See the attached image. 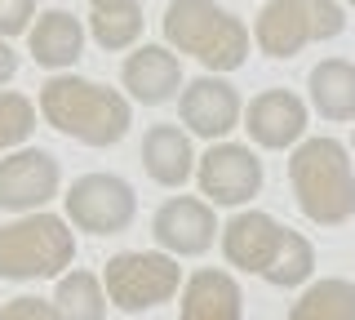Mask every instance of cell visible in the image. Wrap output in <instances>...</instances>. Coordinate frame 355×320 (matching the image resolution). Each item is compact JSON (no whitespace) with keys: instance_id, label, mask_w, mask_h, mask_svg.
Segmentation results:
<instances>
[{"instance_id":"29","label":"cell","mask_w":355,"mask_h":320,"mask_svg":"<svg viewBox=\"0 0 355 320\" xmlns=\"http://www.w3.org/2000/svg\"><path fill=\"white\" fill-rule=\"evenodd\" d=\"M351 147H355V134H351Z\"/></svg>"},{"instance_id":"17","label":"cell","mask_w":355,"mask_h":320,"mask_svg":"<svg viewBox=\"0 0 355 320\" xmlns=\"http://www.w3.org/2000/svg\"><path fill=\"white\" fill-rule=\"evenodd\" d=\"M196 151H191V134L182 125H151L142 138V169L151 183L160 187H182L196 174Z\"/></svg>"},{"instance_id":"2","label":"cell","mask_w":355,"mask_h":320,"mask_svg":"<svg viewBox=\"0 0 355 320\" xmlns=\"http://www.w3.org/2000/svg\"><path fill=\"white\" fill-rule=\"evenodd\" d=\"M288 183H293L297 209L320 227H338L355 214V169L351 151L338 138H306L288 156Z\"/></svg>"},{"instance_id":"7","label":"cell","mask_w":355,"mask_h":320,"mask_svg":"<svg viewBox=\"0 0 355 320\" xmlns=\"http://www.w3.org/2000/svg\"><path fill=\"white\" fill-rule=\"evenodd\" d=\"M67 223L89 236H116L138 218V196L120 174H80L67 187Z\"/></svg>"},{"instance_id":"21","label":"cell","mask_w":355,"mask_h":320,"mask_svg":"<svg viewBox=\"0 0 355 320\" xmlns=\"http://www.w3.org/2000/svg\"><path fill=\"white\" fill-rule=\"evenodd\" d=\"M311 271H315V249H311V240L302 231L284 227V240H280V249H275V258L266 262L262 280L275 285V289H293V285L311 280Z\"/></svg>"},{"instance_id":"27","label":"cell","mask_w":355,"mask_h":320,"mask_svg":"<svg viewBox=\"0 0 355 320\" xmlns=\"http://www.w3.org/2000/svg\"><path fill=\"white\" fill-rule=\"evenodd\" d=\"M94 14H120V9H138V0H89Z\"/></svg>"},{"instance_id":"23","label":"cell","mask_w":355,"mask_h":320,"mask_svg":"<svg viewBox=\"0 0 355 320\" xmlns=\"http://www.w3.org/2000/svg\"><path fill=\"white\" fill-rule=\"evenodd\" d=\"M89 36L103 49H129L142 36V9H120V14H94L89 18Z\"/></svg>"},{"instance_id":"26","label":"cell","mask_w":355,"mask_h":320,"mask_svg":"<svg viewBox=\"0 0 355 320\" xmlns=\"http://www.w3.org/2000/svg\"><path fill=\"white\" fill-rule=\"evenodd\" d=\"M14 71H18V53L9 49V40H0V85L14 81Z\"/></svg>"},{"instance_id":"5","label":"cell","mask_w":355,"mask_h":320,"mask_svg":"<svg viewBox=\"0 0 355 320\" xmlns=\"http://www.w3.org/2000/svg\"><path fill=\"white\" fill-rule=\"evenodd\" d=\"M347 31V9L338 0H266L253 40L266 58H293L315 40H333Z\"/></svg>"},{"instance_id":"25","label":"cell","mask_w":355,"mask_h":320,"mask_svg":"<svg viewBox=\"0 0 355 320\" xmlns=\"http://www.w3.org/2000/svg\"><path fill=\"white\" fill-rule=\"evenodd\" d=\"M0 320H58V312H53V303H44V298L22 294V298H14V303H5Z\"/></svg>"},{"instance_id":"20","label":"cell","mask_w":355,"mask_h":320,"mask_svg":"<svg viewBox=\"0 0 355 320\" xmlns=\"http://www.w3.org/2000/svg\"><path fill=\"white\" fill-rule=\"evenodd\" d=\"M288 320H355V285L342 276H324L293 303Z\"/></svg>"},{"instance_id":"14","label":"cell","mask_w":355,"mask_h":320,"mask_svg":"<svg viewBox=\"0 0 355 320\" xmlns=\"http://www.w3.org/2000/svg\"><path fill=\"white\" fill-rule=\"evenodd\" d=\"M280 240H284V227L271 214H262V209H244V214H236L222 227V253H227V262L240 271H253V276L266 271V262L275 258Z\"/></svg>"},{"instance_id":"6","label":"cell","mask_w":355,"mask_h":320,"mask_svg":"<svg viewBox=\"0 0 355 320\" xmlns=\"http://www.w3.org/2000/svg\"><path fill=\"white\" fill-rule=\"evenodd\" d=\"M182 285V267L173 262V253H147V249H125L107 262L103 271V289L107 303L116 312H151V307L169 303Z\"/></svg>"},{"instance_id":"3","label":"cell","mask_w":355,"mask_h":320,"mask_svg":"<svg viewBox=\"0 0 355 320\" xmlns=\"http://www.w3.org/2000/svg\"><path fill=\"white\" fill-rule=\"evenodd\" d=\"M164 40L178 53H191L209 67V76L236 71L249 58V27L236 14L218 5V0H169L164 9Z\"/></svg>"},{"instance_id":"12","label":"cell","mask_w":355,"mask_h":320,"mask_svg":"<svg viewBox=\"0 0 355 320\" xmlns=\"http://www.w3.org/2000/svg\"><path fill=\"white\" fill-rule=\"evenodd\" d=\"M244 129L266 151H284L306 134V103L293 90H262L244 107Z\"/></svg>"},{"instance_id":"4","label":"cell","mask_w":355,"mask_h":320,"mask_svg":"<svg viewBox=\"0 0 355 320\" xmlns=\"http://www.w3.org/2000/svg\"><path fill=\"white\" fill-rule=\"evenodd\" d=\"M76 258V236L58 214H22L0 227V276L5 280H49L67 276Z\"/></svg>"},{"instance_id":"24","label":"cell","mask_w":355,"mask_h":320,"mask_svg":"<svg viewBox=\"0 0 355 320\" xmlns=\"http://www.w3.org/2000/svg\"><path fill=\"white\" fill-rule=\"evenodd\" d=\"M31 18H36V0H0V40L31 31Z\"/></svg>"},{"instance_id":"19","label":"cell","mask_w":355,"mask_h":320,"mask_svg":"<svg viewBox=\"0 0 355 320\" xmlns=\"http://www.w3.org/2000/svg\"><path fill=\"white\" fill-rule=\"evenodd\" d=\"M53 312L58 320H107V289L94 271H67L58 276V289H53Z\"/></svg>"},{"instance_id":"11","label":"cell","mask_w":355,"mask_h":320,"mask_svg":"<svg viewBox=\"0 0 355 320\" xmlns=\"http://www.w3.org/2000/svg\"><path fill=\"white\" fill-rule=\"evenodd\" d=\"M151 236L164 253H178V258H196V253H209L218 240V214L209 201L200 196H169L151 218Z\"/></svg>"},{"instance_id":"9","label":"cell","mask_w":355,"mask_h":320,"mask_svg":"<svg viewBox=\"0 0 355 320\" xmlns=\"http://www.w3.org/2000/svg\"><path fill=\"white\" fill-rule=\"evenodd\" d=\"M62 169L53 151L44 147H18L14 156L0 160V209L9 214H40L58 196Z\"/></svg>"},{"instance_id":"28","label":"cell","mask_w":355,"mask_h":320,"mask_svg":"<svg viewBox=\"0 0 355 320\" xmlns=\"http://www.w3.org/2000/svg\"><path fill=\"white\" fill-rule=\"evenodd\" d=\"M342 5H355V0H342Z\"/></svg>"},{"instance_id":"1","label":"cell","mask_w":355,"mask_h":320,"mask_svg":"<svg viewBox=\"0 0 355 320\" xmlns=\"http://www.w3.org/2000/svg\"><path fill=\"white\" fill-rule=\"evenodd\" d=\"M40 116L58 134L85 142V147H111L133 125L129 98L120 90H107L98 81H80V76H62V71L40 85Z\"/></svg>"},{"instance_id":"13","label":"cell","mask_w":355,"mask_h":320,"mask_svg":"<svg viewBox=\"0 0 355 320\" xmlns=\"http://www.w3.org/2000/svg\"><path fill=\"white\" fill-rule=\"evenodd\" d=\"M120 85L129 90L133 103L142 107H164L169 98L182 94V62L164 45H138L120 67Z\"/></svg>"},{"instance_id":"18","label":"cell","mask_w":355,"mask_h":320,"mask_svg":"<svg viewBox=\"0 0 355 320\" xmlns=\"http://www.w3.org/2000/svg\"><path fill=\"white\" fill-rule=\"evenodd\" d=\"M311 90V107L333 125H347L355 120V62L351 58H324L315 62L306 76Z\"/></svg>"},{"instance_id":"22","label":"cell","mask_w":355,"mask_h":320,"mask_svg":"<svg viewBox=\"0 0 355 320\" xmlns=\"http://www.w3.org/2000/svg\"><path fill=\"white\" fill-rule=\"evenodd\" d=\"M31 134H36V103L27 94L0 90V151L22 147Z\"/></svg>"},{"instance_id":"16","label":"cell","mask_w":355,"mask_h":320,"mask_svg":"<svg viewBox=\"0 0 355 320\" xmlns=\"http://www.w3.org/2000/svg\"><path fill=\"white\" fill-rule=\"evenodd\" d=\"M178 320H244V294L231 271L200 267L182 285V312Z\"/></svg>"},{"instance_id":"10","label":"cell","mask_w":355,"mask_h":320,"mask_svg":"<svg viewBox=\"0 0 355 320\" xmlns=\"http://www.w3.org/2000/svg\"><path fill=\"white\" fill-rule=\"evenodd\" d=\"M178 112H182L187 134L222 142L240 125L244 103H240V90L231 81H222V76H196V81H187L182 94H178Z\"/></svg>"},{"instance_id":"15","label":"cell","mask_w":355,"mask_h":320,"mask_svg":"<svg viewBox=\"0 0 355 320\" xmlns=\"http://www.w3.org/2000/svg\"><path fill=\"white\" fill-rule=\"evenodd\" d=\"M27 49L36 58V67L62 71L71 62H80V53H85V23L71 9H44L27 31Z\"/></svg>"},{"instance_id":"8","label":"cell","mask_w":355,"mask_h":320,"mask_svg":"<svg viewBox=\"0 0 355 320\" xmlns=\"http://www.w3.org/2000/svg\"><path fill=\"white\" fill-rule=\"evenodd\" d=\"M196 183L209 205H227V209L249 205L262 192V160L253 156V147L222 138L196 160Z\"/></svg>"}]
</instances>
